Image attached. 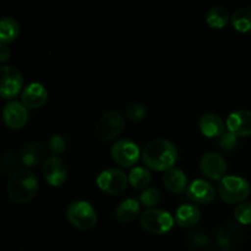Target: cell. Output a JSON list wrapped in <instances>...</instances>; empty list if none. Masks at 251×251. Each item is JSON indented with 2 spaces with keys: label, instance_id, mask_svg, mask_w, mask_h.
<instances>
[{
  "label": "cell",
  "instance_id": "6da1fadb",
  "mask_svg": "<svg viewBox=\"0 0 251 251\" xmlns=\"http://www.w3.org/2000/svg\"><path fill=\"white\" fill-rule=\"evenodd\" d=\"M142 158L149 168L158 172H167L176 164L178 159V150L168 140L156 139L145 146Z\"/></svg>",
  "mask_w": 251,
  "mask_h": 251
},
{
  "label": "cell",
  "instance_id": "7a4b0ae2",
  "mask_svg": "<svg viewBox=\"0 0 251 251\" xmlns=\"http://www.w3.org/2000/svg\"><path fill=\"white\" fill-rule=\"evenodd\" d=\"M39 188L38 178L28 169H20L10 178L7 194L17 203H27L36 196Z\"/></svg>",
  "mask_w": 251,
  "mask_h": 251
},
{
  "label": "cell",
  "instance_id": "3957f363",
  "mask_svg": "<svg viewBox=\"0 0 251 251\" xmlns=\"http://www.w3.org/2000/svg\"><path fill=\"white\" fill-rule=\"evenodd\" d=\"M250 184L245 178L239 176H225L218 185V194L227 203H242L250 195Z\"/></svg>",
  "mask_w": 251,
  "mask_h": 251
},
{
  "label": "cell",
  "instance_id": "277c9868",
  "mask_svg": "<svg viewBox=\"0 0 251 251\" xmlns=\"http://www.w3.org/2000/svg\"><path fill=\"white\" fill-rule=\"evenodd\" d=\"M142 228L153 234H166L173 228L174 218L168 211L161 208H149L140 216Z\"/></svg>",
  "mask_w": 251,
  "mask_h": 251
},
{
  "label": "cell",
  "instance_id": "5b68a950",
  "mask_svg": "<svg viewBox=\"0 0 251 251\" xmlns=\"http://www.w3.org/2000/svg\"><path fill=\"white\" fill-rule=\"evenodd\" d=\"M69 222L75 228L81 230H88L97 223V212L87 201H75L66 211Z\"/></svg>",
  "mask_w": 251,
  "mask_h": 251
},
{
  "label": "cell",
  "instance_id": "8992f818",
  "mask_svg": "<svg viewBox=\"0 0 251 251\" xmlns=\"http://www.w3.org/2000/svg\"><path fill=\"white\" fill-rule=\"evenodd\" d=\"M125 124V118L120 113L114 110L107 112L98 120L96 125V134L102 141H112L124 131Z\"/></svg>",
  "mask_w": 251,
  "mask_h": 251
},
{
  "label": "cell",
  "instance_id": "52a82bcc",
  "mask_svg": "<svg viewBox=\"0 0 251 251\" xmlns=\"http://www.w3.org/2000/svg\"><path fill=\"white\" fill-rule=\"evenodd\" d=\"M24 85V77L21 71L11 65L0 66V97H16Z\"/></svg>",
  "mask_w": 251,
  "mask_h": 251
},
{
  "label": "cell",
  "instance_id": "ba28073f",
  "mask_svg": "<svg viewBox=\"0 0 251 251\" xmlns=\"http://www.w3.org/2000/svg\"><path fill=\"white\" fill-rule=\"evenodd\" d=\"M127 183H129V178L119 168L105 169L97 178L98 188L110 195L122 193L123 190H125Z\"/></svg>",
  "mask_w": 251,
  "mask_h": 251
},
{
  "label": "cell",
  "instance_id": "9c48e42d",
  "mask_svg": "<svg viewBox=\"0 0 251 251\" xmlns=\"http://www.w3.org/2000/svg\"><path fill=\"white\" fill-rule=\"evenodd\" d=\"M112 158L122 167H131L139 161L140 149L131 140H119L110 150Z\"/></svg>",
  "mask_w": 251,
  "mask_h": 251
},
{
  "label": "cell",
  "instance_id": "30bf717a",
  "mask_svg": "<svg viewBox=\"0 0 251 251\" xmlns=\"http://www.w3.org/2000/svg\"><path fill=\"white\" fill-rule=\"evenodd\" d=\"M201 173L212 180H222L227 172V162L216 152H207L200 159Z\"/></svg>",
  "mask_w": 251,
  "mask_h": 251
},
{
  "label": "cell",
  "instance_id": "8fae6325",
  "mask_svg": "<svg viewBox=\"0 0 251 251\" xmlns=\"http://www.w3.org/2000/svg\"><path fill=\"white\" fill-rule=\"evenodd\" d=\"M2 120L5 125L12 130H20L28 120V112L24 103L19 100H10L2 109Z\"/></svg>",
  "mask_w": 251,
  "mask_h": 251
},
{
  "label": "cell",
  "instance_id": "7c38bea8",
  "mask_svg": "<svg viewBox=\"0 0 251 251\" xmlns=\"http://www.w3.org/2000/svg\"><path fill=\"white\" fill-rule=\"evenodd\" d=\"M228 131L237 137H247L251 135V112L247 109L237 110L228 115L226 120Z\"/></svg>",
  "mask_w": 251,
  "mask_h": 251
},
{
  "label": "cell",
  "instance_id": "4fadbf2b",
  "mask_svg": "<svg viewBox=\"0 0 251 251\" xmlns=\"http://www.w3.org/2000/svg\"><path fill=\"white\" fill-rule=\"evenodd\" d=\"M43 174L46 180L53 186H60L68 178L65 163L59 157H49L43 163Z\"/></svg>",
  "mask_w": 251,
  "mask_h": 251
},
{
  "label": "cell",
  "instance_id": "5bb4252c",
  "mask_svg": "<svg viewBox=\"0 0 251 251\" xmlns=\"http://www.w3.org/2000/svg\"><path fill=\"white\" fill-rule=\"evenodd\" d=\"M245 237V230L242 225L227 222L220 227L217 232V243L221 248H232L239 244Z\"/></svg>",
  "mask_w": 251,
  "mask_h": 251
},
{
  "label": "cell",
  "instance_id": "9a60e30c",
  "mask_svg": "<svg viewBox=\"0 0 251 251\" xmlns=\"http://www.w3.org/2000/svg\"><path fill=\"white\" fill-rule=\"evenodd\" d=\"M186 196L194 202L210 203L215 200L216 190L210 181L196 179L186 189Z\"/></svg>",
  "mask_w": 251,
  "mask_h": 251
},
{
  "label": "cell",
  "instance_id": "2e32d148",
  "mask_svg": "<svg viewBox=\"0 0 251 251\" xmlns=\"http://www.w3.org/2000/svg\"><path fill=\"white\" fill-rule=\"evenodd\" d=\"M22 103L26 108H39L48 100V91L42 83L32 82L26 86L21 95Z\"/></svg>",
  "mask_w": 251,
  "mask_h": 251
},
{
  "label": "cell",
  "instance_id": "e0dca14e",
  "mask_svg": "<svg viewBox=\"0 0 251 251\" xmlns=\"http://www.w3.org/2000/svg\"><path fill=\"white\" fill-rule=\"evenodd\" d=\"M199 127L202 135L208 139L220 137L225 132L226 124L222 118L213 113H206L199 120Z\"/></svg>",
  "mask_w": 251,
  "mask_h": 251
},
{
  "label": "cell",
  "instance_id": "ac0fdd59",
  "mask_svg": "<svg viewBox=\"0 0 251 251\" xmlns=\"http://www.w3.org/2000/svg\"><path fill=\"white\" fill-rule=\"evenodd\" d=\"M46 156V149L41 142L31 141L25 145L20 151V158L26 167L38 166Z\"/></svg>",
  "mask_w": 251,
  "mask_h": 251
},
{
  "label": "cell",
  "instance_id": "d6986e66",
  "mask_svg": "<svg viewBox=\"0 0 251 251\" xmlns=\"http://www.w3.org/2000/svg\"><path fill=\"white\" fill-rule=\"evenodd\" d=\"M201 218V211L198 206L191 203H184L176 210V222L183 228H189L196 226Z\"/></svg>",
  "mask_w": 251,
  "mask_h": 251
},
{
  "label": "cell",
  "instance_id": "ffe728a7",
  "mask_svg": "<svg viewBox=\"0 0 251 251\" xmlns=\"http://www.w3.org/2000/svg\"><path fill=\"white\" fill-rule=\"evenodd\" d=\"M163 183L169 191L176 194H181L188 189V178L185 173L178 168L168 169L163 176Z\"/></svg>",
  "mask_w": 251,
  "mask_h": 251
},
{
  "label": "cell",
  "instance_id": "44dd1931",
  "mask_svg": "<svg viewBox=\"0 0 251 251\" xmlns=\"http://www.w3.org/2000/svg\"><path fill=\"white\" fill-rule=\"evenodd\" d=\"M140 215V202L134 199H126L115 210V217L118 221L123 223H129L136 220Z\"/></svg>",
  "mask_w": 251,
  "mask_h": 251
},
{
  "label": "cell",
  "instance_id": "7402d4cb",
  "mask_svg": "<svg viewBox=\"0 0 251 251\" xmlns=\"http://www.w3.org/2000/svg\"><path fill=\"white\" fill-rule=\"evenodd\" d=\"M20 33V25L14 17L0 19V43L7 44L14 42Z\"/></svg>",
  "mask_w": 251,
  "mask_h": 251
},
{
  "label": "cell",
  "instance_id": "603a6c76",
  "mask_svg": "<svg viewBox=\"0 0 251 251\" xmlns=\"http://www.w3.org/2000/svg\"><path fill=\"white\" fill-rule=\"evenodd\" d=\"M206 21H207L208 26L212 27V28L221 29L227 26L228 21H229V15H228V11L225 7L216 5V6H212L207 11Z\"/></svg>",
  "mask_w": 251,
  "mask_h": 251
},
{
  "label": "cell",
  "instance_id": "cb8c5ba5",
  "mask_svg": "<svg viewBox=\"0 0 251 251\" xmlns=\"http://www.w3.org/2000/svg\"><path fill=\"white\" fill-rule=\"evenodd\" d=\"M232 25L240 33H248L251 31V7H240L233 14Z\"/></svg>",
  "mask_w": 251,
  "mask_h": 251
},
{
  "label": "cell",
  "instance_id": "d4e9b609",
  "mask_svg": "<svg viewBox=\"0 0 251 251\" xmlns=\"http://www.w3.org/2000/svg\"><path fill=\"white\" fill-rule=\"evenodd\" d=\"M127 178H129V183L131 184L132 188L137 189V190H141V189L145 190L151 183V173L149 169L144 168V167L132 168Z\"/></svg>",
  "mask_w": 251,
  "mask_h": 251
},
{
  "label": "cell",
  "instance_id": "484cf974",
  "mask_svg": "<svg viewBox=\"0 0 251 251\" xmlns=\"http://www.w3.org/2000/svg\"><path fill=\"white\" fill-rule=\"evenodd\" d=\"M234 217L242 226L251 225V203L242 202L234 208Z\"/></svg>",
  "mask_w": 251,
  "mask_h": 251
},
{
  "label": "cell",
  "instance_id": "4316f807",
  "mask_svg": "<svg viewBox=\"0 0 251 251\" xmlns=\"http://www.w3.org/2000/svg\"><path fill=\"white\" fill-rule=\"evenodd\" d=\"M146 105L140 102L131 103L126 109L127 119H130L131 122H141V120H144L146 118Z\"/></svg>",
  "mask_w": 251,
  "mask_h": 251
},
{
  "label": "cell",
  "instance_id": "83f0119b",
  "mask_svg": "<svg viewBox=\"0 0 251 251\" xmlns=\"http://www.w3.org/2000/svg\"><path fill=\"white\" fill-rule=\"evenodd\" d=\"M140 200L145 206L152 207V206L158 205V202L161 201V193L154 188H147L141 193Z\"/></svg>",
  "mask_w": 251,
  "mask_h": 251
},
{
  "label": "cell",
  "instance_id": "f1b7e54d",
  "mask_svg": "<svg viewBox=\"0 0 251 251\" xmlns=\"http://www.w3.org/2000/svg\"><path fill=\"white\" fill-rule=\"evenodd\" d=\"M186 242L191 247L196 248V249H203V248H207L208 244H210V239H208L207 234H203L201 232L189 233L188 237H186Z\"/></svg>",
  "mask_w": 251,
  "mask_h": 251
},
{
  "label": "cell",
  "instance_id": "f546056e",
  "mask_svg": "<svg viewBox=\"0 0 251 251\" xmlns=\"http://www.w3.org/2000/svg\"><path fill=\"white\" fill-rule=\"evenodd\" d=\"M218 145L226 151H232L238 146V137L230 131H225L218 139Z\"/></svg>",
  "mask_w": 251,
  "mask_h": 251
},
{
  "label": "cell",
  "instance_id": "4dcf8cb0",
  "mask_svg": "<svg viewBox=\"0 0 251 251\" xmlns=\"http://www.w3.org/2000/svg\"><path fill=\"white\" fill-rule=\"evenodd\" d=\"M66 149V139L61 135H53L49 140V150L53 154H60Z\"/></svg>",
  "mask_w": 251,
  "mask_h": 251
},
{
  "label": "cell",
  "instance_id": "1f68e13d",
  "mask_svg": "<svg viewBox=\"0 0 251 251\" xmlns=\"http://www.w3.org/2000/svg\"><path fill=\"white\" fill-rule=\"evenodd\" d=\"M10 56H11V51H10V49L7 48L5 44L0 43V63H5V61H7L10 59Z\"/></svg>",
  "mask_w": 251,
  "mask_h": 251
},
{
  "label": "cell",
  "instance_id": "d6a6232c",
  "mask_svg": "<svg viewBox=\"0 0 251 251\" xmlns=\"http://www.w3.org/2000/svg\"><path fill=\"white\" fill-rule=\"evenodd\" d=\"M220 251H230V249H228V248H221Z\"/></svg>",
  "mask_w": 251,
  "mask_h": 251
}]
</instances>
